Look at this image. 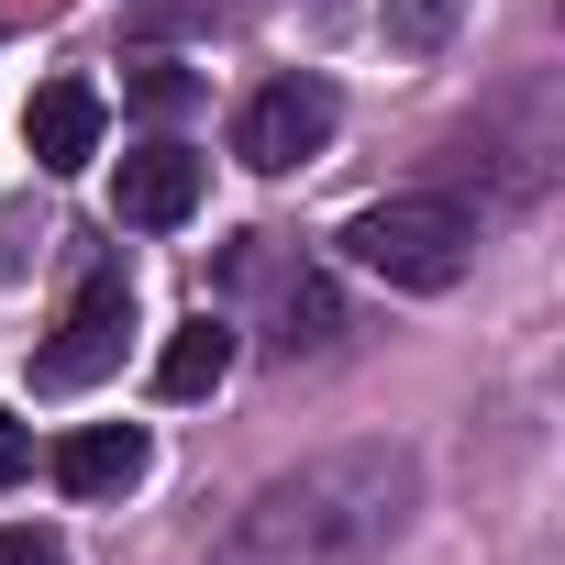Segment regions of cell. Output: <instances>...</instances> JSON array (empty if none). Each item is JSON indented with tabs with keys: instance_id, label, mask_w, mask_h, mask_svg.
<instances>
[{
	"instance_id": "4fadbf2b",
	"label": "cell",
	"mask_w": 565,
	"mask_h": 565,
	"mask_svg": "<svg viewBox=\"0 0 565 565\" xmlns=\"http://www.w3.org/2000/svg\"><path fill=\"white\" fill-rule=\"evenodd\" d=\"M0 565H67V543L45 521H12V532H0Z\"/></svg>"
},
{
	"instance_id": "6da1fadb",
	"label": "cell",
	"mask_w": 565,
	"mask_h": 565,
	"mask_svg": "<svg viewBox=\"0 0 565 565\" xmlns=\"http://www.w3.org/2000/svg\"><path fill=\"white\" fill-rule=\"evenodd\" d=\"M411 510H422V455L411 444H344V455L266 477L233 510V532L211 543V565H366L411 532Z\"/></svg>"
},
{
	"instance_id": "5b68a950",
	"label": "cell",
	"mask_w": 565,
	"mask_h": 565,
	"mask_svg": "<svg viewBox=\"0 0 565 565\" xmlns=\"http://www.w3.org/2000/svg\"><path fill=\"white\" fill-rule=\"evenodd\" d=\"M200 189H211V167H200L189 145H134V156H122V222H134V233H178V222L200 211Z\"/></svg>"
},
{
	"instance_id": "7c38bea8",
	"label": "cell",
	"mask_w": 565,
	"mask_h": 565,
	"mask_svg": "<svg viewBox=\"0 0 565 565\" xmlns=\"http://www.w3.org/2000/svg\"><path fill=\"white\" fill-rule=\"evenodd\" d=\"M444 23H455V0H388V34L399 45H444Z\"/></svg>"
},
{
	"instance_id": "9c48e42d",
	"label": "cell",
	"mask_w": 565,
	"mask_h": 565,
	"mask_svg": "<svg viewBox=\"0 0 565 565\" xmlns=\"http://www.w3.org/2000/svg\"><path fill=\"white\" fill-rule=\"evenodd\" d=\"M277 322H289V333H277L289 355H322V344L344 333V311H333V289H322V277H300V289H289V311H277Z\"/></svg>"
},
{
	"instance_id": "52a82bcc",
	"label": "cell",
	"mask_w": 565,
	"mask_h": 565,
	"mask_svg": "<svg viewBox=\"0 0 565 565\" xmlns=\"http://www.w3.org/2000/svg\"><path fill=\"white\" fill-rule=\"evenodd\" d=\"M145 466H156L145 422H89V433L56 444V488L67 499H122V488H145Z\"/></svg>"
},
{
	"instance_id": "277c9868",
	"label": "cell",
	"mask_w": 565,
	"mask_h": 565,
	"mask_svg": "<svg viewBox=\"0 0 565 565\" xmlns=\"http://www.w3.org/2000/svg\"><path fill=\"white\" fill-rule=\"evenodd\" d=\"M333 122H344V100H333L322 78H266V89L244 100V122H233V156H244L255 178H289V167H311V156L333 145Z\"/></svg>"
},
{
	"instance_id": "5bb4252c",
	"label": "cell",
	"mask_w": 565,
	"mask_h": 565,
	"mask_svg": "<svg viewBox=\"0 0 565 565\" xmlns=\"http://www.w3.org/2000/svg\"><path fill=\"white\" fill-rule=\"evenodd\" d=\"M23 466H34V433H23V422H12V411H0V488H12V477H23Z\"/></svg>"
},
{
	"instance_id": "8992f818",
	"label": "cell",
	"mask_w": 565,
	"mask_h": 565,
	"mask_svg": "<svg viewBox=\"0 0 565 565\" xmlns=\"http://www.w3.org/2000/svg\"><path fill=\"white\" fill-rule=\"evenodd\" d=\"M23 145H34L45 178H78V167L100 156V89H89V78H45L34 111H23Z\"/></svg>"
},
{
	"instance_id": "3957f363",
	"label": "cell",
	"mask_w": 565,
	"mask_h": 565,
	"mask_svg": "<svg viewBox=\"0 0 565 565\" xmlns=\"http://www.w3.org/2000/svg\"><path fill=\"white\" fill-rule=\"evenodd\" d=\"M122 333H134V277H122V255H100V266L78 277V300L56 311V344L34 355V388H45V399L100 388V377L122 366Z\"/></svg>"
},
{
	"instance_id": "7a4b0ae2",
	"label": "cell",
	"mask_w": 565,
	"mask_h": 565,
	"mask_svg": "<svg viewBox=\"0 0 565 565\" xmlns=\"http://www.w3.org/2000/svg\"><path fill=\"white\" fill-rule=\"evenodd\" d=\"M344 255L366 266V277H388V289H455V277L477 266V211L455 200V189H399V200H366L355 222H344Z\"/></svg>"
},
{
	"instance_id": "30bf717a",
	"label": "cell",
	"mask_w": 565,
	"mask_h": 565,
	"mask_svg": "<svg viewBox=\"0 0 565 565\" xmlns=\"http://www.w3.org/2000/svg\"><path fill=\"white\" fill-rule=\"evenodd\" d=\"M189 100H200V78H189L178 56H145V67H134V111H145V122H178Z\"/></svg>"
},
{
	"instance_id": "8fae6325",
	"label": "cell",
	"mask_w": 565,
	"mask_h": 565,
	"mask_svg": "<svg viewBox=\"0 0 565 565\" xmlns=\"http://www.w3.org/2000/svg\"><path fill=\"white\" fill-rule=\"evenodd\" d=\"M233 0H134V34H178V23H222Z\"/></svg>"
},
{
	"instance_id": "ba28073f",
	"label": "cell",
	"mask_w": 565,
	"mask_h": 565,
	"mask_svg": "<svg viewBox=\"0 0 565 565\" xmlns=\"http://www.w3.org/2000/svg\"><path fill=\"white\" fill-rule=\"evenodd\" d=\"M222 377H233V322L222 311H189L167 333V355H156V399H211Z\"/></svg>"
}]
</instances>
